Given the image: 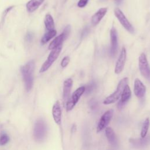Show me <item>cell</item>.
<instances>
[{"label":"cell","mask_w":150,"mask_h":150,"mask_svg":"<svg viewBox=\"0 0 150 150\" xmlns=\"http://www.w3.org/2000/svg\"><path fill=\"white\" fill-rule=\"evenodd\" d=\"M35 70V62L33 60H30L21 68V73L25 83L26 90L30 91L33 86V72Z\"/></svg>","instance_id":"obj_1"},{"label":"cell","mask_w":150,"mask_h":150,"mask_svg":"<svg viewBox=\"0 0 150 150\" xmlns=\"http://www.w3.org/2000/svg\"><path fill=\"white\" fill-rule=\"evenodd\" d=\"M128 79L127 77H124L118 83V86L117 87L116 90L111 95L108 96L105 98V99L104 100L103 103L104 104L108 105L110 104H112L115 102H116L121 97V93L125 87L126 85L128 84Z\"/></svg>","instance_id":"obj_2"},{"label":"cell","mask_w":150,"mask_h":150,"mask_svg":"<svg viewBox=\"0 0 150 150\" xmlns=\"http://www.w3.org/2000/svg\"><path fill=\"white\" fill-rule=\"evenodd\" d=\"M85 91V86H81L76 89L69 97L66 103V108L67 111H71L79 101L80 98Z\"/></svg>","instance_id":"obj_3"},{"label":"cell","mask_w":150,"mask_h":150,"mask_svg":"<svg viewBox=\"0 0 150 150\" xmlns=\"http://www.w3.org/2000/svg\"><path fill=\"white\" fill-rule=\"evenodd\" d=\"M47 133L46 125L43 120H38L34 127L33 135L35 139L38 141H42L46 137Z\"/></svg>","instance_id":"obj_4"},{"label":"cell","mask_w":150,"mask_h":150,"mask_svg":"<svg viewBox=\"0 0 150 150\" xmlns=\"http://www.w3.org/2000/svg\"><path fill=\"white\" fill-rule=\"evenodd\" d=\"M62 47L61 45L51 50L46 60L42 64L40 69V73H43L49 69V67L55 62V60L57 59L58 56H59L62 50Z\"/></svg>","instance_id":"obj_5"},{"label":"cell","mask_w":150,"mask_h":150,"mask_svg":"<svg viewBox=\"0 0 150 150\" xmlns=\"http://www.w3.org/2000/svg\"><path fill=\"white\" fill-rule=\"evenodd\" d=\"M114 15L116 16V18L118 19L120 23L122 25V26L129 33H133L134 32V28L131 25V23L129 22V21L127 19L125 15L123 13V12L121 11L120 9L118 8H115L114 11Z\"/></svg>","instance_id":"obj_6"},{"label":"cell","mask_w":150,"mask_h":150,"mask_svg":"<svg viewBox=\"0 0 150 150\" xmlns=\"http://www.w3.org/2000/svg\"><path fill=\"white\" fill-rule=\"evenodd\" d=\"M138 66L141 74L146 79L150 78V67L144 53H141L138 58Z\"/></svg>","instance_id":"obj_7"},{"label":"cell","mask_w":150,"mask_h":150,"mask_svg":"<svg viewBox=\"0 0 150 150\" xmlns=\"http://www.w3.org/2000/svg\"><path fill=\"white\" fill-rule=\"evenodd\" d=\"M114 114V110L112 109H110L105 111L101 117L100 118L97 127V132H101L107 127L109 122H110Z\"/></svg>","instance_id":"obj_8"},{"label":"cell","mask_w":150,"mask_h":150,"mask_svg":"<svg viewBox=\"0 0 150 150\" xmlns=\"http://www.w3.org/2000/svg\"><path fill=\"white\" fill-rule=\"evenodd\" d=\"M126 57H127V52L126 49L124 47H122V49L121 50V53L120 54V56L117 59V61L116 62V64L115 66L114 72L116 74H120L121 73L125 66V61H126Z\"/></svg>","instance_id":"obj_9"},{"label":"cell","mask_w":150,"mask_h":150,"mask_svg":"<svg viewBox=\"0 0 150 150\" xmlns=\"http://www.w3.org/2000/svg\"><path fill=\"white\" fill-rule=\"evenodd\" d=\"M110 39H111V49L110 53L111 56H114L118 50V34L116 29L112 27L110 30Z\"/></svg>","instance_id":"obj_10"},{"label":"cell","mask_w":150,"mask_h":150,"mask_svg":"<svg viewBox=\"0 0 150 150\" xmlns=\"http://www.w3.org/2000/svg\"><path fill=\"white\" fill-rule=\"evenodd\" d=\"M134 91L135 95L138 98H142L145 94L146 87L138 79H135L134 81Z\"/></svg>","instance_id":"obj_11"},{"label":"cell","mask_w":150,"mask_h":150,"mask_svg":"<svg viewBox=\"0 0 150 150\" xmlns=\"http://www.w3.org/2000/svg\"><path fill=\"white\" fill-rule=\"evenodd\" d=\"M73 86V80L71 78L67 79L63 83V100L64 104L66 105V102L70 97L71 87Z\"/></svg>","instance_id":"obj_12"},{"label":"cell","mask_w":150,"mask_h":150,"mask_svg":"<svg viewBox=\"0 0 150 150\" xmlns=\"http://www.w3.org/2000/svg\"><path fill=\"white\" fill-rule=\"evenodd\" d=\"M131 97V91L129 86L127 84L124 87L121 95V100L118 103L117 107L118 109H121L123 107L125 104L130 99Z\"/></svg>","instance_id":"obj_13"},{"label":"cell","mask_w":150,"mask_h":150,"mask_svg":"<svg viewBox=\"0 0 150 150\" xmlns=\"http://www.w3.org/2000/svg\"><path fill=\"white\" fill-rule=\"evenodd\" d=\"M52 115L54 122L59 125L62 122V110L59 101H56L52 107Z\"/></svg>","instance_id":"obj_14"},{"label":"cell","mask_w":150,"mask_h":150,"mask_svg":"<svg viewBox=\"0 0 150 150\" xmlns=\"http://www.w3.org/2000/svg\"><path fill=\"white\" fill-rule=\"evenodd\" d=\"M131 145L135 148H142L147 145H148L150 143V135L148 137H145L144 138H137V139H131L129 140Z\"/></svg>","instance_id":"obj_15"},{"label":"cell","mask_w":150,"mask_h":150,"mask_svg":"<svg viewBox=\"0 0 150 150\" xmlns=\"http://www.w3.org/2000/svg\"><path fill=\"white\" fill-rule=\"evenodd\" d=\"M107 8H101L99 9L91 17V25L96 26L98 25L107 12Z\"/></svg>","instance_id":"obj_16"},{"label":"cell","mask_w":150,"mask_h":150,"mask_svg":"<svg viewBox=\"0 0 150 150\" xmlns=\"http://www.w3.org/2000/svg\"><path fill=\"white\" fill-rule=\"evenodd\" d=\"M105 135L109 143L111 145L113 146L117 145V139L115 134L112 128L107 127L105 128Z\"/></svg>","instance_id":"obj_17"},{"label":"cell","mask_w":150,"mask_h":150,"mask_svg":"<svg viewBox=\"0 0 150 150\" xmlns=\"http://www.w3.org/2000/svg\"><path fill=\"white\" fill-rule=\"evenodd\" d=\"M45 0H30L26 4V9L29 12H33L36 11Z\"/></svg>","instance_id":"obj_18"},{"label":"cell","mask_w":150,"mask_h":150,"mask_svg":"<svg viewBox=\"0 0 150 150\" xmlns=\"http://www.w3.org/2000/svg\"><path fill=\"white\" fill-rule=\"evenodd\" d=\"M66 40L64 38V36L63 35V34L62 33L60 35H59V36H57V37H56L50 43L49 46V49L50 50H53L60 46L62 45V43L63 42V41Z\"/></svg>","instance_id":"obj_19"},{"label":"cell","mask_w":150,"mask_h":150,"mask_svg":"<svg viewBox=\"0 0 150 150\" xmlns=\"http://www.w3.org/2000/svg\"><path fill=\"white\" fill-rule=\"evenodd\" d=\"M45 25L46 26V28L48 30H53L54 29V22L53 17L50 14H47L45 16V20H44Z\"/></svg>","instance_id":"obj_20"},{"label":"cell","mask_w":150,"mask_h":150,"mask_svg":"<svg viewBox=\"0 0 150 150\" xmlns=\"http://www.w3.org/2000/svg\"><path fill=\"white\" fill-rule=\"evenodd\" d=\"M57 33V32L55 29L50 30H48L46 33L44 34L43 37L41 39V43L42 44H45L47 42H49L51 39H52L53 37L56 36Z\"/></svg>","instance_id":"obj_21"},{"label":"cell","mask_w":150,"mask_h":150,"mask_svg":"<svg viewBox=\"0 0 150 150\" xmlns=\"http://www.w3.org/2000/svg\"><path fill=\"white\" fill-rule=\"evenodd\" d=\"M149 125H150V119L149 118H146L144 121L141 128V138H144L146 137Z\"/></svg>","instance_id":"obj_22"},{"label":"cell","mask_w":150,"mask_h":150,"mask_svg":"<svg viewBox=\"0 0 150 150\" xmlns=\"http://www.w3.org/2000/svg\"><path fill=\"white\" fill-rule=\"evenodd\" d=\"M96 87V83L94 81L91 82L87 87H85V91L87 94H90Z\"/></svg>","instance_id":"obj_23"},{"label":"cell","mask_w":150,"mask_h":150,"mask_svg":"<svg viewBox=\"0 0 150 150\" xmlns=\"http://www.w3.org/2000/svg\"><path fill=\"white\" fill-rule=\"evenodd\" d=\"M9 140V137L5 134H3L0 136V145H5L6 143L8 142Z\"/></svg>","instance_id":"obj_24"},{"label":"cell","mask_w":150,"mask_h":150,"mask_svg":"<svg viewBox=\"0 0 150 150\" xmlns=\"http://www.w3.org/2000/svg\"><path fill=\"white\" fill-rule=\"evenodd\" d=\"M70 31H71V26H70V25H67L64 28V30H63V31L62 32V33L63 34V35L64 36L65 39H66L67 38V37L69 36V35H70Z\"/></svg>","instance_id":"obj_25"},{"label":"cell","mask_w":150,"mask_h":150,"mask_svg":"<svg viewBox=\"0 0 150 150\" xmlns=\"http://www.w3.org/2000/svg\"><path fill=\"white\" fill-rule=\"evenodd\" d=\"M70 62V57L69 56H65L63 57L61 62V66L63 68L66 67Z\"/></svg>","instance_id":"obj_26"},{"label":"cell","mask_w":150,"mask_h":150,"mask_svg":"<svg viewBox=\"0 0 150 150\" xmlns=\"http://www.w3.org/2000/svg\"><path fill=\"white\" fill-rule=\"evenodd\" d=\"M88 0H79L77 3V6L79 8H84L88 3Z\"/></svg>","instance_id":"obj_27"},{"label":"cell","mask_w":150,"mask_h":150,"mask_svg":"<svg viewBox=\"0 0 150 150\" xmlns=\"http://www.w3.org/2000/svg\"><path fill=\"white\" fill-rule=\"evenodd\" d=\"M89 105H90V108H91L92 110H94V109H96V108L97 107V101H96L95 100H94V99L91 100L90 101Z\"/></svg>","instance_id":"obj_28"},{"label":"cell","mask_w":150,"mask_h":150,"mask_svg":"<svg viewBox=\"0 0 150 150\" xmlns=\"http://www.w3.org/2000/svg\"><path fill=\"white\" fill-rule=\"evenodd\" d=\"M88 32H89V29H88L87 27L85 28L82 30V32H81V38H83L84 37L86 36L87 35Z\"/></svg>","instance_id":"obj_29"},{"label":"cell","mask_w":150,"mask_h":150,"mask_svg":"<svg viewBox=\"0 0 150 150\" xmlns=\"http://www.w3.org/2000/svg\"><path fill=\"white\" fill-rule=\"evenodd\" d=\"M26 37H27V39H27L28 40H30L32 39V35H30V34L29 33V34L27 35Z\"/></svg>","instance_id":"obj_30"},{"label":"cell","mask_w":150,"mask_h":150,"mask_svg":"<svg viewBox=\"0 0 150 150\" xmlns=\"http://www.w3.org/2000/svg\"><path fill=\"white\" fill-rule=\"evenodd\" d=\"M114 1L117 4H120L122 1V0H114Z\"/></svg>","instance_id":"obj_31"},{"label":"cell","mask_w":150,"mask_h":150,"mask_svg":"<svg viewBox=\"0 0 150 150\" xmlns=\"http://www.w3.org/2000/svg\"><path fill=\"white\" fill-rule=\"evenodd\" d=\"M101 1H105V0H101Z\"/></svg>","instance_id":"obj_32"}]
</instances>
